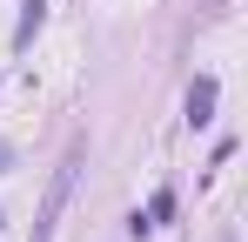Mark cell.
I'll list each match as a JSON object with an SVG mask.
<instances>
[{
    "instance_id": "obj_6",
    "label": "cell",
    "mask_w": 248,
    "mask_h": 242,
    "mask_svg": "<svg viewBox=\"0 0 248 242\" xmlns=\"http://www.w3.org/2000/svg\"><path fill=\"white\" fill-rule=\"evenodd\" d=\"M208 7H221V0H208Z\"/></svg>"
},
{
    "instance_id": "obj_5",
    "label": "cell",
    "mask_w": 248,
    "mask_h": 242,
    "mask_svg": "<svg viewBox=\"0 0 248 242\" xmlns=\"http://www.w3.org/2000/svg\"><path fill=\"white\" fill-rule=\"evenodd\" d=\"M7 168H14V141H0V175H7Z\"/></svg>"
},
{
    "instance_id": "obj_2",
    "label": "cell",
    "mask_w": 248,
    "mask_h": 242,
    "mask_svg": "<svg viewBox=\"0 0 248 242\" xmlns=\"http://www.w3.org/2000/svg\"><path fill=\"white\" fill-rule=\"evenodd\" d=\"M67 182H74V155H67V168H61V182H54V195H47V208H41V222H34V242H54V222H61Z\"/></svg>"
},
{
    "instance_id": "obj_1",
    "label": "cell",
    "mask_w": 248,
    "mask_h": 242,
    "mask_svg": "<svg viewBox=\"0 0 248 242\" xmlns=\"http://www.w3.org/2000/svg\"><path fill=\"white\" fill-rule=\"evenodd\" d=\"M215 94H221L215 74H195V81H188V128H208V121H215Z\"/></svg>"
},
{
    "instance_id": "obj_7",
    "label": "cell",
    "mask_w": 248,
    "mask_h": 242,
    "mask_svg": "<svg viewBox=\"0 0 248 242\" xmlns=\"http://www.w3.org/2000/svg\"><path fill=\"white\" fill-rule=\"evenodd\" d=\"M0 222H7V215H0Z\"/></svg>"
},
{
    "instance_id": "obj_3",
    "label": "cell",
    "mask_w": 248,
    "mask_h": 242,
    "mask_svg": "<svg viewBox=\"0 0 248 242\" xmlns=\"http://www.w3.org/2000/svg\"><path fill=\"white\" fill-rule=\"evenodd\" d=\"M168 215H174V189H155V202H148V215H134L127 229H134V236H148V229H161Z\"/></svg>"
},
{
    "instance_id": "obj_4",
    "label": "cell",
    "mask_w": 248,
    "mask_h": 242,
    "mask_svg": "<svg viewBox=\"0 0 248 242\" xmlns=\"http://www.w3.org/2000/svg\"><path fill=\"white\" fill-rule=\"evenodd\" d=\"M41 20H47V0H20V27H14V47H34Z\"/></svg>"
}]
</instances>
